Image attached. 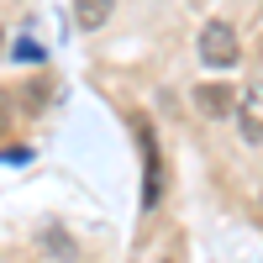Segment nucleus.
Masks as SVG:
<instances>
[{"mask_svg":"<svg viewBox=\"0 0 263 263\" xmlns=\"http://www.w3.org/2000/svg\"><path fill=\"white\" fill-rule=\"evenodd\" d=\"M132 132H137V147H142V211H153L163 200V158H158V137L142 116H132Z\"/></svg>","mask_w":263,"mask_h":263,"instance_id":"obj_1","label":"nucleus"},{"mask_svg":"<svg viewBox=\"0 0 263 263\" xmlns=\"http://www.w3.org/2000/svg\"><path fill=\"white\" fill-rule=\"evenodd\" d=\"M200 58H205V69H237L242 42H237L232 21H205L200 27Z\"/></svg>","mask_w":263,"mask_h":263,"instance_id":"obj_2","label":"nucleus"},{"mask_svg":"<svg viewBox=\"0 0 263 263\" xmlns=\"http://www.w3.org/2000/svg\"><path fill=\"white\" fill-rule=\"evenodd\" d=\"M237 132H242V142L248 147H258L263 142V79H253L242 95H237Z\"/></svg>","mask_w":263,"mask_h":263,"instance_id":"obj_3","label":"nucleus"},{"mask_svg":"<svg viewBox=\"0 0 263 263\" xmlns=\"http://www.w3.org/2000/svg\"><path fill=\"white\" fill-rule=\"evenodd\" d=\"M195 111H200L205 121H227L232 111H237V90L232 84H195Z\"/></svg>","mask_w":263,"mask_h":263,"instance_id":"obj_4","label":"nucleus"},{"mask_svg":"<svg viewBox=\"0 0 263 263\" xmlns=\"http://www.w3.org/2000/svg\"><path fill=\"white\" fill-rule=\"evenodd\" d=\"M111 11H116V0H74V21L84 32H100L111 21Z\"/></svg>","mask_w":263,"mask_h":263,"instance_id":"obj_5","label":"nucleus"},{"mask_svg":"<svg viewBox=\"0 0 263 263\" xmlns=\"http://www.w3.org/2000/svg\"><path fill=\"white\" fill-rule=\"evenodd\" d=\"M11 105H16V100H11V90H0V132L11 126Z\"/></svg>","mask_w":263,"mask_h":263,"instance_id":"obj_6","label":"nucleus"},{"mask_svg":"<svg viewBox=\"0 0 263 263\" xmlns=\"http://www.w3.org/2000/svg\"><path fill=\"white\" fill-rule=\"evenodd\" d=\"M0 53H6V32H0Z\"/></svg>","mask_w":263,"mask_h":263,"instance_id":"obj_7","label":"nucleus"},{"mask_svg":"<svg viewBox=\"0 0 263 263\" xmlns=\"http://www.w3.org/2000/svg\"><path fill=\"white\" fill-rule=\"evenodd\" d=\"M158 263H174V258H168V253H163V258H158Z\"/></svg>","mask_w":263,"mask_h":263,"instance_id":"obj_8","label":"nucleus"}]
</instances>
